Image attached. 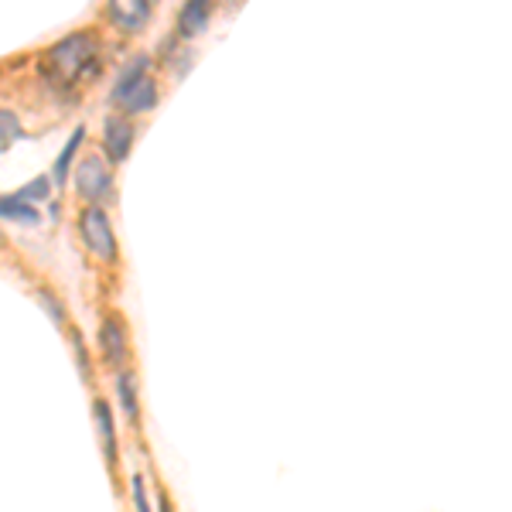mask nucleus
Segmentation results:
<instances>
[{"instance_id":"nucleus-1","label":"nucleus","mask_w":512,"mask_h":512,"mask_svg":"<svg viewBox=\"0 0 512 512\" xmlns=\"http://www.w3.org/2000/svg\"><path fill=\"white\" fill-rule=\"evenodd\" d=\"M96 69H99V45L86 31L62 38L59 45L48 48L45 62H41V72L52 82L55 93H72L86 79H93Z\"/></svg>"},{"instance_id":"nucleus-2","label":"nucleus","mask_w":512,"mask_h":512,"mask_svg":"<svg viewBox=\"0 0 512 512\" xmlns=\"http://www.w3.org/2000/svg\"><path fill=\"white\" fill-rule=\"evenodd\" d=\"M151 59L147 55H134L123 65L117 86H113V103L127 113H144L158 106V82L151 79Z\"/></svg>"},{"instance_id":"nucleus-3","label":"nucleus","mask_w":512,"mask_h":512,"mask_svg":"<svg viewBox=\"0 0 512 512\" xmlns=\"http://www.w3.org/2000/svg\"><path fill=\"white\" fill-rule=\"evenodd\" d=\"M79 233H82V243H86V250L99 256L103 263H113L117 260V236H113V226L110 219H106V212L99 209V205H89V209H82L79 216Z\"/></svg>"},{"instance_id":"nucleus-4","label":"nucleus","mask_w":512,"mask_h":512,"mask_svg":"<svg viewBox=\"0 0 512 512\" xmlns=\"http://www.w3.org/2000/svg\"><path fill=\"white\" fill-rule=\"evenodd\" d=\"M76 188L89 205H99L103 198H110L113 192V175L106 168V161L99 154H89L86 161L76 168Z\"/></svg>"},{"instance_id":"nucleus-5","label":"nucleus","mask_w":512,"mask_h":512,"mask_svg":"<svg viewBox=\"0 0 512 512\" xmlns=\"http://www.w3.org/2000/svg\"><path fill=\"white\" fill-rule=\"evenodd\" d=\"M154 0H110V21L127 35H137L151 24Z\"/></svg>"},{"instance_id":"nucleus-6","label":"nucleus","mask_w":512,"mask_h":512,"mask_svg":"<svg viewBox=\"0 0 512 512\" xmlns=\"http://www.w3.org/2000/svg\"><path fill=\"white\" fill-rule=\"evenodd\" d=\"M130 147H134V127L127 120H106V134H103V151L110 161H127Z\"/></svg>"},{"instance_id":"nucleus-7","label":"nucleus","mask_w":512,"mask_h":512,"mask_svg":"<svg viewBox=\"0 0 512 512\" xmlns=\"http://www.w3.org/2000/svg\"><path fill=\"white\" fill-rule=\"evenodd\" d=\"M209 18H212V0H185V7L178 14V35L198 38L209 28Z\"/></svg>"},{"instance_id":"nucleus-8","label":"nucleus","mask_w":512,"mask_h":512,"mask_svg":"<svg viewBox=\"0 0 512 512\" xmlns=\"http://www.w3.org/2000/svg\"><path fill=\"white\" fill-rule=\"evenodd\" d=\"M99 345H103V355L110 366H120L127 359V335H123V325L117 318H106L103 328H99Z\"/></svg>"},{"instance_id":"nucleus-9","label":"nucleus","mask_w":512,"mask_h":512,"mask_svg":"<svg viewBox=\"0 0 512 512\" xmlns=\"http://www.w3.org/2000/svg\"><path fill=\"white\" fill-rule=\"evenodd\" d=\"M0 219L21 222V226H38L41 212L35 209V202H24V198H18V195H4L0 198Z\"/></svg>"},{"instance_id":"nucleus-10","label":"nucleus","mask_w":512,"mask_h":512,"mask_svg":"<svg viewBox=\"0 0 512 512\" xmlns=\"http://www.w3.org/2000/svg\"><path fill=\"white\" fill-rule=\"evenodd\" d=\"M82 140H86V127H76V130H72V137H69V144L62 147V154H59V161H55V168H52V181H55V185H65V181H69L72 161H76Z\"/></svg>"},{"instance_id":"nucleus-11","label":"nucleus","mask_w":512,"mask_h":512,"mask_svg":"<svg viewBox=\"0 0 512 512\" xmlns=\"http://www.w3.org/2000/svg\"><path fill=\"white\" fill-rule=\"evenodd\" d=\"M96 424H99V441H103V454L110 465H117V427H113V414L103 400L96 403Z\"/></svg>"},{"instance_id":"nucleus-12","label":"nucleus","mask_w":512,"mask_h":512,"mask_svg":"<svg viewBox=\"0 0 512 512\" xmlns=\"http://www.w3.org/2000/svg\"><path fill=\"white\" fill-rule=\"evenodd\" d=\"M117 393H120V407H123V414H127L130 424H137L140 414H137V390H134V376H130V373H120V379H117Z\"/></svg>"},{"instance_id":"nucleus-13","label":"nucleus","mask_w":512,"mask_h":512,"mask_svg":"<svg viewBox=\"0 0 512 512\" xmlns=\"http://www.w3.org/2000/svg\"><path fill=\"white\" fill-rule=\"evenodd\" d=\"M24 137V127H21V120L14 117V113H7V110H0V154L4 151H11L14 144Z\"/></svg>"},{"instance_id":"nucleus-14","label":"nucleus","mask_w":512,"mask_h":512,"mask_svg":"<svg viewBox=\"0 0 512 512\" xmlns=\"http://www.w3.org/2000/svg\"><path fill=\"white\" fill-rule=\"evenodd\" d=\"M48 192H52V185H48V178H35L28 188H21L18 198H24V202H45Z\"/></svg>"},{"instance_id":"nucleus-15","label":"nucleus","mask_w":512,"mask_h":512,"mask_svg":"<svg viewBox=\"0 0 512 512\" xmlns=\"http://www.w3.org/2000/svg\"><path fill=\"white\" fill-rule=\"evenodd\" d=\"M38 297H41V304H45L48 315H52V325H55V328H62V325H65V311H62V304L55 301V297L48 294V291H41Z\"/></svg>"},{"instance_id":"nucleus-16","label":"nucleus","mask_w":512,"mask_h":512,"mask_svg":"<svg viewBox=\"0 0 512 512\" xmlns=\"http://www.w3.org/2000/svg\"><path fill=\"white\" fill-rule=\"evenodd\" d=\"M134 506L140 509V512H147L151 506H147V492H144V478H134Z\"/></svg>"}]
</instances>
